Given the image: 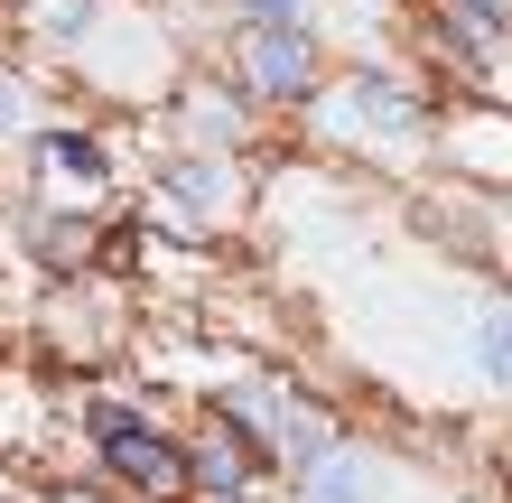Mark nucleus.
<instances>
[{
  "instance_id": "1",
  "label": "nucleus",
  "mask_w": 512,
  "mask_h": 503,
  "mask_svg": "<svg viewBox=\"0 0 512 503\" xmlns=\"http://www.w3.org/2000/svg\"><path fill=\"white\" fill-rule=\"evenodd\" d=\"M233 84H243V103H317L326 56L308 38V19H243V38H233Z\"/></svg>"
},
{
  "instance_id": "2",
  "label": "nucleus",
  "mask_w": 512,
  "mask_h": 503,
  "mask_svg": "<svg viewBox=\"0 0 512 503\" xmlns=\"http://www.w3.org/2000/svg\"><path fill=\"white\" fill-rule=\"evenodd\" d=\"M84 429H94V448H103V466H112L122 485H140V494H177V485H187V448L159 438L140 410L94 401V410H84Z\"/></svg>"
},
{
  "instance_id": "3",
  "label": "nucleus",
  "mask_w": 512,
  "mask_h": 503,
  "mask_svg": "<svg viewBox=\"0 0 512 503\" xmlns=\"http://www.w3.org/2000/svg\"><path fill=\"white\" fill-rule=\"evenodd\" d=\"M261 457H270L261 438L233 420V410H215V420L196 429V448H187V476H196L205 494H243V485L261 476Z\"/></svg>"
},
{
  "instance_id": "4",
  "label": "nucleus",
  "mask_w": 512,
  "mask_h": 503,
  "mask_svg": "<svg viewBox=\"0 0 512 503\" xmlns=\"http://www.w3.org/2000/svg\"><path fill=\"white\" fill-rule=\"evenodd\" d=\"M317 122H326V140H345V131H410V94H391V84L354 75L345 94L317 112Z\"/></svg>"
},
{
  "instance_id": "5",
  "label": "nucleus",
  "mask_w": 512,
  "mask_h": 503,
  "mask_svg": "<svg viewBox=\"0 0 512 503\" xmlns=\"http://www.w3.org/2000/svg\"><path fill=\"white\" fill-rule=\"evenodd\" d=\"M28 140H38V168H66V177H84V187L112 177V150L84 140V131H66V122H47V131H28Z\"/></svg>"
},
{
  "instance_id": "6",
  "label": "nucleus",
  "mask_w": 512,
  "mask_h": 503,
  "mask_svg": "<svg viewBox=\"0 0 512 503\" xmlns=\"http://www.w3.org/2000/svg\"><path fill=\"white\" fill-rule=\"evenodd\" d=\"M28 252H38V261H56V271H75V261L94 252V224H84V215H66V205H56V215H28Z\"/></svg>"
},
{
  "instance_id": "7",
  "label": "nucleus",
  "mask_w": 512,
  "mask_h": 503,
  "mask_svg": "<svg viewBox=\"0 0 512 503\" xmlns=\"http://www.w3.org/2000/svg\"><path fill=\"white\" fill-rule=\"evenodd\" d=\"M159 196L177 205V215H215V205H224V168H215V159H177Z\"/></svg>"
},
{
  "instance_id": "8",
  "label": "nucleus",
  "mask_w": 512,
  "mask_h": 503,
  "mask_svg": "<svg viewBox=\"0 0 512 503\" xmlns=\"http://www.w3.org/2000/svg\"><path fill=\"white\" fill-rule=\"evenodd\" d=\"M308 503H364V466H354L345 448L308 457Z\"/></svg>"
},
{
  "instance_id": "9",
  "label": "nucleus",
  "mask_w": 512,
  "mask_h": 503,
  "mask_svg": "<svg viewBox=\"0 0 512 503\" xmlns=\"http://www.w3.org/2000/svg\"><path fill=\"white\" fill-rule=\"evenodd\" d=\"M475 345H485V373L512 392V299H494L485 308V327H475Z\"/></svg>"
},
{
  "instance_id": "10",
  "label": "nucleus",
  "mask_w": 512,
  "mask_h": 503,
  "mask_svg": "<svg viewBox=\"0 0 512 503\" xmlns=\"http://www.w3.org/2000/svg\"><path fill=\"white\" fill-rule=\"evenodd\" d=\"M10 131H38V103H28V84L0 66V140H10Z\"/></svg>"
},
{
  "instance_id": "11",
  "label": "nucleus",
  "mask_w": 512,
  "mask_h": 503,
  "mask_svg": "<svg viewBox=\"0 0 512 503\" xmlns=\"http://www.w3.org/2000/svg\"><path fill=\"white\" fill-rule=\"evenodd\" d=\"M243 19H308V0H233Z\"/></svg>"
}]
</instances>
